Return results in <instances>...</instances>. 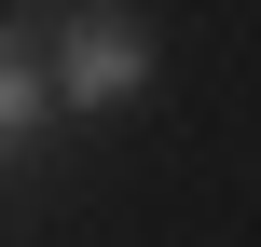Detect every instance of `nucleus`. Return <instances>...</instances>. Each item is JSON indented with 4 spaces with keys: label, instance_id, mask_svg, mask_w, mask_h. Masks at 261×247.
Instances as JSON below:
<instances>
[{
    "label": "nucleus",
    "instance_id": "nucleus-1",
    "mask_svg": "<svg viewBox=\"0 0 261 247\" xmlns=\"http://www.w3.org/2000/svg\"><path fill=\"white\" fill-rule=\"evenodd\" d=\"M138 96H151V28L124 0H69L55 14V110L96 124V110H138Z\"/></svg>",
    "mask_w": 261,
    "mask_h": 247
},
{
    "label": "nucleus",
    "instance_id": "nucleus-2",
    "mask_svg": "<svg viewBox=\"0 0 261 247\" xmlns=\"http://www.w3.org/2000/svg\"><path fill=\"white\" fill-rule=\"evenodd\" d=\"M41 124H55V41L0 14V151H28Z\"/></svg>",
    "mask_w": 261,
    "mask_h": 247
}]
</instances>
